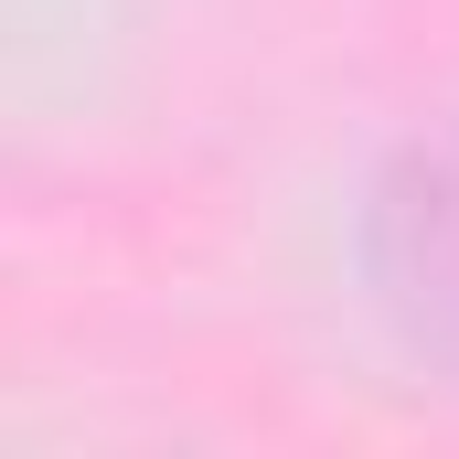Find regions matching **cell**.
<instances>
[{
  "label": "cell",
  "instance_id": "obj_1",
  "mask_svg": "<svg viewBox=\"0 0 459 459\" xmlns=\"http://www.w3.org/2000/svg\"><path fill=\"white\" fill-rule=\"evenodd\" d=\"M363 289L417 363L459 374V128L406 139L374 171V193H363Z\"/></svg>",
  "mask_w": 459,
  "mask_h": 459
}]
</instances>
